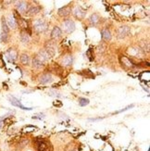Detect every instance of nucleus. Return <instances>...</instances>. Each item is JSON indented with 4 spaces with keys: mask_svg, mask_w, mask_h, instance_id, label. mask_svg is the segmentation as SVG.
Masks as SVG:
<instances>
[{
    "mask_svg": "<svg viewBox=\"0 0 150 151\" xmlns=\"http://www.w3.org/2000/svg\"><path fill=\"white\" fill-rule=\"evenodd\" d=\"M37 145H38V149L39 151H45L47 148V145L44 143V140H41V141H38L37 142Z\"/></svg>",
    "mask_w": 150,
    "mask_h": 151,
    "instance_id": "5701e85b",
    "label": "nucleus"
},
{
    "mask_svg": "<svg viewBox=\"0 0 150 151\" xmlns=\"http://www.w3.org/2000/svg\"><path fill=\"white\" fill-rule=\"evenodd\" d=\"M70 12H71L70 6H63V8L58 9V15H60V17H66V16H68L70 14Z\"/></svg>",
    "mask_w": 150,
    "mask_h": 151,
    "instance_id": "9b49d317",
    "label": "nucleus"
},
{
    "mask_svg": "<svg viewBox=\"0 0 150 151\" xmlns=\"http://www.w3.org/2000/svg\"><path fill=\"white\" fill-rule=\"evenodd\" d=\"M6 58L9 62H14L16 61L17 58H18V53L17 51L14 50L13 48H9L8 51L6 52Z\"/></svg>",
    "mask_w": 150,
    "mask_h": 151,
    "instance_id": "20e7f679",
    "label": "nucleus"
},
{
    "mask_svg": "<svg viewBox=\"0 0 150 151\" xmlns=\"http://www.w3.org/2000/svg\"><path fill=\"white\" fill-rule=\"evenodd\" d=\"M40 61H42L43 63H44V62H47V61H48L49 60H50V56H49V54L47 53V51L45 50H43V51H40L39 52V54L37 55V57H36Z\"/></svg>",
    "mask_w": 150,
    "mask_h": 151,
    "instance_id": "6e6552de",
    "label": "nucleus"
},
{
    "mask_svg": "<svg viewBox=\"0 0 150 151\" xmlns=\"http://www.w3.org/2000/svg\"><path fill=\"white\" fill-rule=\"evenodd\" d=\"M102 38L104 41H109L110 39H111V32H110L109 30L108 29H104L102 31Z\"/></svg>",
    "mask_w": 150,
    "mask_h": 151,
    "instance_id": "f3484780",
    "label": "nucleus"
},
{
    "mask_svg": "<svg viewBox=\"0 0 150 151\" xmlns=\"http://www.w3.org/2000/svg\"><path fill=\"white\" fill-rule=\"evenodd\" d=\"M21 40L24 44L28 43L30 41V35L26 31H22L21 32Z\"/></svg>",
    "mask_w": 150,
    "mask_h": 151,
    "instance_id": "a211bd4d",
    "label": "nucleus"
},
{
    "mask_svg": "<svg viewBox=\"0 0 150 151\" xmlns=\"http://www.w3.org/2000/svg\"><path fill=\"white\" fill-rule=\"evenodd\" d=\"M106 48H107V45H105V44H100L98 47H97V53H104L105 52V50H106Z\"/></svg>",
    "mask_w": 150,
    "mask_h": 151,
    "instance_id": "bb28decb",
    "label": "nucleus"
},
{
    "mask_svg": "<svg viewBox=\"0 0 150 151\" xmlns=\"http://www.w3.org/2000/svg\"><path fill=\"white\" fill-rule=\"evenodd\" d=\"M40 10H41V9L39 8V6H32L31 9H28L26 14H27L28 16H34V15L38 14V13L40 12Z\"/></svg>",
    "mask_w": 150,
    "mask_h": 151,
    "instance_id": "dca6fc26",
    "label": "nucleus"
},
{
    "mask_svg": "<svg viewBox=\"0 0 150 151\" xmlns=\"http://www.w3.org/2000/svg\"><path fill=\"white\" fill-rule=\"evenodd\" d=\"M121 62L122 64V66H124L125 68H133V62L130 60L127 57H121Z\"/></svg>",
    "mask_w": 150,
    "mask_h": 151,
    "instance_id": "ddd939ff",
    "label": "nucleus"
},
{
    "mask_svg": "<svg viewBox=\"0 0 150 151\" xmlns=\"http://www.w3.org/2000/svg\"><path fill=\"white\" fill-rule=\"evenodd\" d=\"M139 45H140V47L143 49V50H146V51H149V44L146 42V41H141L140 42V44H139Z\"/></svg>",
    "mask_w": 150,
    "mask_h": 151,
    "instance_id": "393cba45",
    "label": "nucleus"
},
{
    "mask_svg": "<svg viewBox=\"0 0 150 151\" xmlns=\"http://www.w3.org/2000/svg\"><path fill=\"white\" fill-rule=\"evenodd\" d=\"M62 27H63V31L67 34H70L75 30V23L71 19H66L64 21V22L62 23Z\"/></svg>",
    "mask_w": 150,
    "mask_h": 151,
    "instance_id": "f257e3e1",
    "label": "nucleus"
},
{
    "mask_svg": "<svg viewBox=\"0 0 150 151\" xmlns=\"http://www.w3.org/2000/svg\"><path fill=\"white\" fill-rule=\"evenodd\" d=\"M6 24H8L9 28H11V29H16L17 26H18V23H17V21L16 19L14 18L13 15H9L8 18L6 19Z\"/></svg>",
    "mask_w": 150,
    "mask_h": 151,
    "instance_id": "0eeeda50",
    "label": "nucleus"
},
{
    "mask_svg": "<svg viewBox=\"0 0 150 151\" xmlns=\"http://www.w3.org/2000/svg\"><path fill=\"white\" fill-rule=\"evenodd\" d=\"M61 36V30L60 27H54V29L52 30L51 32V38L53 39H57V38H60Z\"/></svg>",
    "mask_w": 150,
    "mask_h": 151,
    "instance_id": "2eb2a0df",
    "label": "nucleus"
},
{
    "mask_svg": "<svg viewBox=\"0 0 150 151\" xmlns=\"http://www.w3.org/2000/svg\"><path fill=\"white\" fill-rule=\"evenodd\" d=\"M1 32H6V34H9V28L8 24H6V19L5 18H2V22H1Z\"/></svg>",
    "mask_w": 150,
    "mask_h": 151,
    "instance_id": "6ab92c4d",
    "label": "nucleus"
},
{
    "mask_svg": "<svg viewBox=\"0 0 150 151\" xmlns=\"http://www.w3.org/2000/svg\"><path fill=\"white\" fill-rule=\"evenodd\" d=\"M48 94H49L50 96H55V97H60L61 96L60 92H57L56 90H50Z\"/></svg>",
    "mask_w": 150,
    "mask_h": 151,
    "instance_id": "cd10ccee",
    "label": "nucleus"
},
{
    "mask_svg": "<svg viewBox=\"0 0 150 151\" xmlns=\"http://www.w3.org/2000/svg\"><path fill=\"white\" fill-rule=\"evenodd\" d=\"M16 9L19 13H25L27 12V9H28V5L24 1H17L16 2Z\"/></svg>",
    "mask_w": 150,
    "mask_h": 151,
    "instance_id": "423d86ee",
    "label": "nucleus"
},
{
    "mask_svg": "<svg viewBox=\"0 0 150 151\" xmlns=\"http://www.w3.org/2000/svg\"><path fill=\"white\" fill-rule=\"evenodd\" d=\"M2 125H3V122H0V128L2 127Z\"/></svg>",
    "mask_w": 150,
    "mask_h": 151,
    "instance_id": "7c9ffc66",
    "label": "nucleus"
},
{
    "mask_svg": "<svg viewBox=\"0 0 150 151\" xmlns=\"http://www.w3.org/2000/svg\"><path fill=\"white\" fill-rule=\"evenodd\" d=\"M34 30L37 32H44L45 30H47V23L44 22V21H43V19H36V21L34 22Z\"/></svg>",
    "mask_w": 150,
    "mask_h": 151,
    "instance_id": "f03ea898",
    "label": "nucleus"
},
{
    "mask_svg": "<svg viewBox=\"0 0 150 151\" xmlns=\"http://www.w3.org/2000/svg\"><path fill=\"white\" fill-rule=\"evenodd\" d=\"M0 41H1V43H8L9 34H6V32H1V35H0Z\"/></svg>",
    "mask_w": 150,
    "mask_h": 151,
    "instance_id": "b1692460",
    "label": "nucleus"
},
{
    "mask_svg": "<svg viewBox=\"0 0 150 151\" xmlns=\"http://www.w3.org/2000/svg\"><path fill=\"white\" fill-rule=\"evenodd\" d=\"M90 19V22L92 23L93 25H96L97 23L99 22V19H99V16L95 13V14H92V15L90 16V19Z\"/></svg>",
    "mask_w": 150,
    "mask_h": 151,
    "instance_id": "aec40b11",
    "label": "nucleus"
},
{
    "mask_svg": "<svg viewBox=\"0 0 150 151\" xmlns=\"http://www.w3.org/2000/svg\"><path fill=\"white\" fill-rule=\"evenodd\" d=\"M53 81V77L50 73H44V74H42L40 77H39V82L43 84H47V83H49Z\"/></svg>",
    "mask_w": 150,
    "mask_h": 151,
    "instance_id": "1a4fd4ad",
    "label": "nucleus"
},
{
    "mask_svg": "<svg viewBox=\"0 0 150 151\" xmlns=\"http://www.w3.org/2000/svg\"><path fill=\"white\" fill-rule=\"evenodd\" d=\"M3 67H4V62L1 58H0V68H3Z\"/></svg>",
    "mask_w": 150,
    "mask_h": 151,
    "instance_id": "c85d7f7f",
    "label": "nucleus"
},
{
    "mask_svg": "<svg viewBox=\"0 0 150 151\" xmlns=\"http://www.w3.org/2000/svg\"><path fill=\"white\" fill-rule=\"evenodd\" d=\"M21 62L23 64V65H29L30 64V57L26 54H22L21 56Z\"/></svg>",
    "mask_w": 150,
    "mask_h": 151,
    "instance_id": "412c9836",
    "label": "nucleus"
},
{
    "mask_svg": "<svg viewBox=\"0 0 150 151\" xmlns=\"http://www.w3.org/2000/svg\"><path fill=\"white\" fill-rule=\"evenodd\" d=\"M32 66L36 69H40L44 66V63L39 60L37 58H34V60H32Z\"/></svg>",
    "mask_w": 150,
    "mask_h": 151,
    "instance_id": "4be33fe9",
    "label": "nucleus"
},
{
    "mask_svg": "<svg viewBox=\"0 0 150 151\" xmlns=\"http://www.w3.org/2000/svg\"><path fill=\"white\" fill-rule=\"evenodd\" d=\"M54 106H61V103L60 102H54Z\"/></svg>",
    "mask_w": 150,
    "mask_h": 151,
    "instance_id": "c756f323",
    "label": "nucleus"
},
{
    "mask_svg": "<svg viewBox=\"0 0 150 151\" xmlns=\"http://www.w3.org/2000/svg\"><path fill=\"white\" fill-rule=\"evenodd\" d=\"M89 104V99H87V98H84V97H80L79 98V105L82 107H84L86 106V105Z\"/></svg>",
    "mask_w": 150,
    "mask_h": 151,
    "instance_id": "a878e982",
    "label": "nucleus"
},
{
    "mask_svg": "<svg viewBox=\"0 0 150 151\" xmlns=\"http://www.w3.org/2000/svg\"><path fill=\"white\" fill-rule=\"evenodd\" d=\"M10 103L13 105V106L19 107V108H21V109H25V110H31V109H32V108H26V107L22 106V103L19 102V101L17 99V98H15V97H10Z\"/></svg>",
    "mask_w": 150,
    "mask_h": 151,
    "instance_id": "f8f14e48",
    "label": "nucleus"
},
{
    "mask_svg": "<svg viewBox=\"0 0 150 151\" xmlns=\"http://www.w3.org/2000/svg\"><path fill=\"white\" fill-rule=\"evenodd\" d=\"M45 51L49 54L50 57H53L56 54V44L54 41H48L45 44Z\"/></svg>",
    "mask_w": 150,
    "mask_h": 151,
    "instance_id": "39448f33",
    "label": "nucleus"
},
{
    "mask_svg": "<svg viewBox=\"0 0 150 151\" xmlns=\"http://www.w3.org/2000/svg\"><path fill=\"white\" fill-rule=\"evenodd\" d=\"M130 32V28L128 26H121V27L117 30V36L120 39H122L126 37Z\"/></svg>",
    "mask_w": 150,
    "mask_h": 151,
    "instance_id": "7ed1b4c3",
    "label": "nucleus"
},
{
    "mask_svg": "<svg viewBox=\"0 0 150 151\" xmlns=\"http://www.w3.org/2000/svg\"><path fill=\"white\" fill-rule=\"evenodd\" d=\"M73 15L76 19H82L85 17V11H84L82 8H80V6H77V8H75L73 10Z\"/></svg>",
    "mask_w": 150,
    "mask_h": 151,
    "instance_id": "9d476101",
    "label": "nucleus"
},
{
    "mask_svg": "<svg viewBox=\"0 0 150 151\" xmlns=\"http://www.w3.org/2000/svg\"><path fill=\"white\" fill-rule=\"evenodd\" d=\"M72 61H73V58L71 55H68L65 57L63 60H62V65L65 67H69L70 66L71 64H72Z\"/></svg>",
    "mask_w": 150,
    "mask_h": 151,
    "instance_id": "4468645a",
    "label": "nucleus"
}]
</instances>
